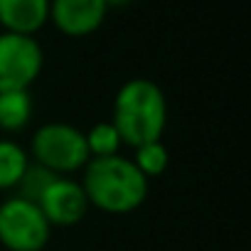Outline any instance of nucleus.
I'll list each match as a JSON object with an SVG mask.
<instances>
[{"label":"nucleus","mask_w":251,"mask_h":251,"mask_svg":"<svg viewBox=\"0 0 251 251\" xmlns=\"http://www.w3.org/2000/svg\"><path fill=\"white\" fill-rule=\"evenodd\" d=\"M148 182L131 158H91L84 168V195L89 204L108 214H128L148 197Z\"/></svg>","instance_id":"nucleus-1"},{"label":"nucleus","mask_w":251,"mask_h":251,"mask_svg":"<svg viewBox=\"0 0 251 251\" xmlns=\"http://www.w3.org/2000/svg\"><path fill=\"white\" fill-rule=\"evenodd\" d=\"M113 128L126 146H143L160 141L168 123L165 94L151 79L126 81L113 101Z\"/></svg>","instance_id":"nucleus-2"},{"label":"nucleus","mask_w":251,"mask_h":251,"mask_svg":"<svg viewBox=\"0 0 251 251\" xmlns=\"http://www.w3.org/2000/svg\"><path fill=\"white\" fill-rule=\"evenodd\" d=\"M30 153L37 165L52 170L54 175H69L86 168L89 148L84 131L74 128L69 123H45L35 131Z\"/></svg>","instance_id":"nucleus-3"},{"label":"nucleus","mask_w":251,"mask_h":251,"mask_svg":"<svg viewBox=\"0 0 251 251\" xmlns=\"http://www.w3.org/2000/svg\"><path fill=\"white\" fill-rule=\"evenodd\" d=\"M50 234L52 224L35 202L15 195L0 204V244L8 251H42Z\"/></svg>","instance_id":"nucleus-4"},{"label":"nucleus","mask_w":251,"mask_h":251,"mask_svg":"<svg viewBox=\"0 0 251 251\" xmlns=\"http://www.w3.org/2000/svg\"><path fill=\"white\" fill-rule=\"evenodd\" d=\"M42 47L30 35H0V94L27 91L42 72Z\"/></svg>","instance_id":"nucleus-5"},{"label":"nucleus","mask_w":251,"mask_h":251,"mask_svg":"<svg viewBox=\"0 0 251 251\" xmlns=\"http://www.w3.org/2000/svg\"><path fill=\"white\" fill-rule=\"evenodd\" d=\"M37 207L42 209L45 219L52 226H72L79 224L86 214V209L91 207L81 182H74L72 177H62L57 175L52 180V185L45 190V195L40 197Z\"/></svg>","instance_id":"nucleus-6"},{"label":"nucleus","mask_w":251,"mask_h":251,"mask_svg":"<svg viewBox=\"0 0 251 251\" xmlns=\"http://www.w3.org/2000/svg\"><path fill=\"white\" fill-rule=\"evenodd\" d=\"M106 10L103 0H50V20L67 37H86L96 32Z\"/></svg>","instance_id":"nucleus-7"},{"label":"nucleus","mask_w":251,"mask_h":251,"mask_svg":"<svg viewBox=\"0 0 251 251\" xmlns=\"http://www.w3.org/2000/svg\"><path fill=\"white\" fill-rule=\"evenodd\" d=\"M50 20V0H0V25L5 32L35 35Z\"/></svg>","instance_id":"nucleus-8"},{"label":"nucleus","mask_w":251,"mask_h":251,"mask_svg":"<svg viewBox=\"0 0 251 251\" xmlns=\"http://www.w3.org/2000/svg\"><path fill=\"white\" fill-rule=\"evenodd\" d=\"M32 118L30 91H3L0 94V131L18 133Z\"/></svg>","instance_id":"nucleus-9"},{"label":"nucleus","mask_w":251,"mask_h":251,"mask_svg":"<svg viewBox=\"0 0 251 251\" xmlns=\"http://www.w3.org/2000/svg\"><path fill=\"white\" fill-rule=\"evenodd\" d=\"M27 165L30 155L15 141H0V190L18 187Z\"/></svg>","instance_id":"nucleus-10"},{"label":"nucleus","mask_w":251,"mask_h":251,"mask_svg":"<svg viewBox=\"0 0 251 251\" xmlns=\"http://www.w3.org/2000/svg\"><path fill=\"white\" fill-rule=\"evenodd\" d=\"M133 165L141 170V175L146 180H153V177H160L168 165H170V155H168V148L160 143V141H153V143H143L136 148V155L131 158Z\"/></svg>","instance_id":"nucleus-11"},{"label":"nucleus","mask_w":251,"mask_h":251,"mask_svg":"<svg viewBox=\"0 0 251 251\" xmlns=\"http://www.w3.org/2000/svg\"><path fill=\"white\" fill-rule=\"evenodd\" d=\"M84 138H86L89 158H111V155H118V151L123 146L111 121L96 123L89 133H84Z\"/></svg>","instance_id":"nucleus-12"},{"label":"nucleus","mask_w":251,"mask_h":251,"mask_svg":"<svg viewBox=\"0 0 251 251\" xmlns=\"http://www.w3.org/2000/svg\"><path fill=\"white\" fill-rule=\"evenodd\" d=\"M54 177H57V175H54L52 170H47V168H42V165H37V163H30V165L25 168L20 182H18V197L30 200V202L37 204L40 197L45 195V190L52 185Z\"/></svg>","instance_id":"nucleus-13"},{"label":"nucleus","mask_w":251,"mask_h":251,"mask_svg":"<svg viewBox=\"0 0 251 251\" xmlns=\"http://www.w3.org/2000/svg\"><path fill=\"white\" fill-rule=\"evenodd\" d=\"M106 8H118V5H126V3H131V0H103Z\"/></svg>","instance_id":"nucleus-14"}]
</instances>
